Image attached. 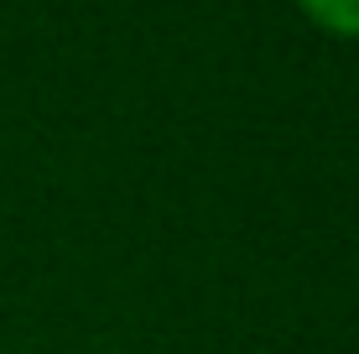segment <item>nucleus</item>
<instances>
[{
  "label": "nucleus",
  "mask_w": 359,
  "mask_h": 354,
  "mask_svg": "<svg viewBox=\"0 0 359 354\" xmlns=\"http://www.w3.org/2000/svg\"><path fill=\"white\" fill-rule=\"evenodd\" d=\"M318 27L339 32V36H359V0H297Z\"/></svg>",
  "instance_id": "obj_1"
}]
</instances>
